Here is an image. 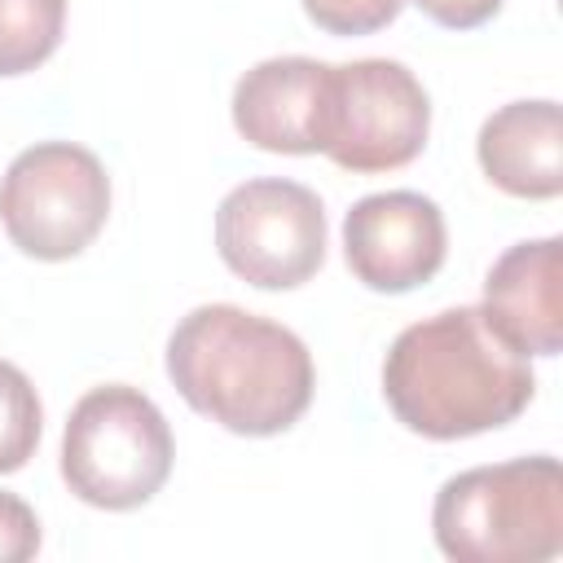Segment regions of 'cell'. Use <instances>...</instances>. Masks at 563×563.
Wrapping results in <instances>:
<instances>
[{"label": "cell", "mask_w": 563, "mask_h": 563, "mask_svg": "<svg viewBox=\"0 0 563 563\" xmlns=\"http://www.w3.org/2000/svg\"><path fill=\"white\" fill-rule=\"evenodd\" d=\"M325 62L312 57H268L251 66L233 88V128L273 154H317L312 119Z\"/></svg>", "instance_id": "10"}, {"label": "cell", "mask_w": 563, "mask_h": 563, "mask_svg": "<svg viewBox=\"0 0 563 563\" xmlns=\"http://www.w3.org/2000/svg\"><path fill=\"white\" fill-rule=\"evenodd\" d=\"M110 216V176L101 158L75 141H40L22 150L0 180V224L31 260L79 255Z\"/></svg>", "instance_id": "6"}, {"label": "cell", "mask_w": 563, "mask_h": 563, "mask_svg": "<svg viewBox=\"0 0 563 563\" xmlns=\"http://www.w3.org/2000/svg\"><path fill=\"white\" fill-rule=\"evenodd\" d=\"M405 0H303V13L330 35H369L396 22Z\"/></svg>", "instance_id": "14"}, {"label": "cell", "mask_w": 563, "mask_h": 563, "mask_svg": "<svg viewBox=\"0 0 563 563\" xmlns=\"http://www.w3.org/2000/svg\"><path fill=\"white\" fill-rule=\"evenodd\" d=\"M66 0H0V75H26L53 57Z\"/></svg>", "instance_id": "12"}, {"label": "cell", "mask_w": 563, "mask_h": 563, "mask_svg": "<svg viewBox=\"0 0 563 563\" xmlns=\"http://www.w3.org/2000/svg\"><path fill=\"white\" fill-rule=\"evenodd\" d=\"M40 550V519L35 510L0 488V563H26Z\"/></svg>", "instance_id": "15"}, {"label": "cell", "mask_w": 563, "mask_h": 563, "mask_svg": "<svg viewBox=\"0 0 563 563\" xmlns=\"http://www.w3.org/2000/svg\"><path fill=\"white\" fill-rule=\"evenodd\" d=\"M167 378L189 409L233 435H277L312 400L303 339L238 303H202L167 339Z\"/></svg>", "instance_id": "2"}, {"label": "cell", "mask_w": 563, "mask_h": 563, "mask_svg": "<svg viewBox=\"0 0 563 563\" xmlns=\"http://www.w3.org/2000/svg\"><path fill=\"white\" fill-rule=\"evenodd\" d=\"M40 422L44 409L31 378L18 365L0 361V475L26 466V457L40 444Z\"/></svg>", "instance_id": "13"}, {"label": "cell", "mask_w": 563, "mask_h": 563, "mask_svg": "<svg viewBox=\"0 0 563 563\" xmlns=\"http://www.w3.org/2000/svg\"><path fill=\"white\" fill-rule=\"evenodd\" d=\"M431 22L449 26V31H471V26H484L501 0H413Z\"/></svg>", "instance_id": "16"}, {"label": "cell", "mask_w": 563, "mask_h": 563, "mask_svg": "<svg viewBox=\"0 0 563 563\" xmlns=\"http://www.w3.org/2000/svg\"><path fill=\"white\" fill-rule=\"evenodd\" d=\"M172 453L163 409L128 383H106L79 396L66 418L62 479L97 510H136L167 484Z\"/></svg>", "instance_id": "4"}, {"label": "cell", "mask_w": 563, "mask_h": 563, "mask_svg": "<svg viewBox=\"0 0 563 563\" xmlns=\"http://www.w3.org/2000/svg\"><path fill=\"white\" fill-rule=\"evenodd\" d=\"M537 391L532 365L479 308H444L396 334L383 361L387 409L427 440H462L515 422Z\"/></svg>", "instance_id": "1"}, {"label": "cell", "mask_w": 563, "mask_h": 563, "mask_svg": "<svg viewBox=\"0 0 563 563\" xmlns=\"http://www.w3.org/2000/svg\"><path fill=\"white\" fill-rule=\"evenodd\" d=\"M479 312L523 356H554L563 347V242H515L484 277Z\"/></svg>", "instance_id": "9"}, {"label": "cell", "mask_w": 563, "mask_h": 563, "mask_svg": "<svg viewBox=\"0 0 563 563\" xmlns=\"http://www.w3.org/2000/svg\"><path fill=\"white\" fill-rule=\"evenodd\" d=\"M220 260L260 290L303 286L325 260L321 198L282 176H260L224 194L216 211Z\"/></svg>", "instance_id": "7"}, {"label": "cell", "mask_w": 563, "mask_h": 563, "mask_svg": "<svg viewBox=\"0 0 563 563\" xmlns=\"http://www.w3.org/2000/svg\"><path fill=\"white\" fill-rule=\"evenodd\" d=\"M435 545L457 563H541L563 550V471L554 457L471 466L440 484Z\"/></svg>", "instance_id": "3"}, {"label": "cell", "mask_w": 563, "mask_h": 563, "mask_svg": "<svg viewBox=\"0 0 563 563\" xmlns=\"http://www.w3.org/2000/svg\"><path fill=\"white\" fill-rule=\"evenodd\" d=\"M444 216L427 194H365L343 220V260L356 282L383 295H405L431 282L444 264Z\"/></svg>", "instance_id": "8"}, {"label": "cell", "mask_w": 563, "mask_h": 563, "mask_svg": "<svg viewBox=\"0 0 563 563\" xmlns=\"http://www.w3.org/2000/svg\"><path fill=\"white\" fill-rule=\"evenodd\" d=\"M484 176L515 198H554L563 189V119L554 101H510L479 128Z\"/></svg>", "instance_id": "11"}, {"label": "cell", "mask_w": 563, "mask_h": 563, "mask_svg": "<svg viewBox=\"0 0 563 563\" xmlns=\"http://www.w3.org/2000/svg\"><path fill=\"white\" fill-rule=\"evenodd\" d=\"M431 101L418 75L391 57L325 66L312 119V145L343 172H396L427 145Z\"/></svg>", "instance_id": "5"}]
</instances>
